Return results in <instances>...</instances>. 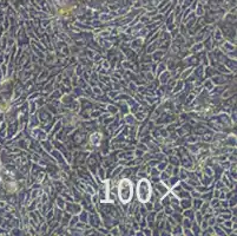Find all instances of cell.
Listing matches in <instances>:
<instances>
[{"instance_id": "obj_2", "label": "cell", "mask_w": 237, "mask_h": 236, "mask_svg": "<svg viewBox=\"0 0 237 236\" xmlns=\"http://www.w3.org/2000/svg\"><path fill=\"white\" fill-rule=\"evenodd\" d=\"M150 192H151V189L149 187L148 182L145 181V179L139 182V184H138V197H139V199L148 201L149 196H150Z\"/></svg>"}, {"instance_id": "obj_1", "label": "cell", "mask_w": 237, "mask_h": 236, "mask_svg": "<svg viewBox=\"0 0 237 236\" xmlns=\"http://www.w3.org/2000/svg\"><path fill=\"white\" fill-rule=\"evenodd\" d=\"M119 198L122 202L127 203L132 196V185L129 179H123L119 183Z\"/></svg>"}]
</instances>
